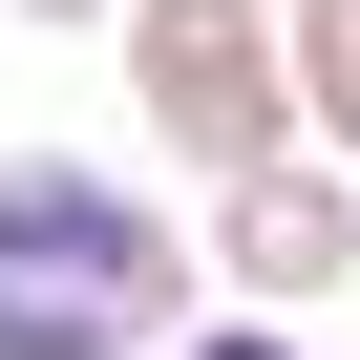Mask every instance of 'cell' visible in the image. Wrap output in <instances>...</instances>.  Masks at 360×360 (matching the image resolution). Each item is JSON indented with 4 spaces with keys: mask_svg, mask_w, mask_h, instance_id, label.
Wrapping results in <instances>:
<instances>
[{
    "mask_svg": "<svg viewBox=\"0 0 360 360\" xmlns=\"http://www.w3.org/2000/svg\"><path fill=\"white\" fill-rule=\"evenodd\" d=\"M212 318V255L169 233L127 169L0 148V360H169Z\"/></svg>",
    "mask_w": 360,
    "mask_h": 360,
    "instance_id": "obj_1",
    "label": "cell"
},
{
    "mask_svg": "<svg viewBox=\"0 0 360 360\" xmlns=\"http://www.w3.org/2000/svg\"><path fill=\"white\" fill-rule=\"evenodd\" d=\"M127 106L169 169H276L297 148V64H276V0H127Z\"/></svg>",
    "mask_w": 360,
    "mask_h": 360,
    "instance_id": "obj_2",
    "label": "cell"
},
{
    "mask_svg": "<svg viewBox=\"0 0 360 360\" xmlns=\"http://www.w3.org/2000/svg\"><path fill=\"white\" fill-rule=\"evenodd\" d=\"M191 255H212V297H255V318L297 339L318 297H360V169H318V148H276V169H233Z\"/></svg>",
    "mask_w": 360,
    "mask_h": 360,
    "instance_id": "obj_3",
    "label": "cell"
},
{
    "mask_svg": "<svg viewBox=\"0 0 360 360\" xmlns=\"http://www.w3.org/2000/svg\"><path fill=\"white\" fill-rule=\"evenodd\" d=\"M276 64H297V127H318V169H360V0H276Z\"/></svg>",
    "mask_w": 360,
    "mask_h": 360,
    "instance_id": "obj_4",
    "label": "cell"
},
{
    "mask_svg": "<svg viewBox=\"0 0 360 360\" xmlns=\"http://www.w3.org/2000/svg\"><path fill=\"white\" fill-rule=\"evenodd\" d=\"M169 360H318V339H276V318H191Z\"/></svg>",
    "mask_w": 360,
    "mask_h": 360,
    "instance_id": "obj_5",
    "label": "cell"
},
{
    "mask_svg": "<svg viewBox=\"0 0 360 360\" xmlns=\"http://www.w3.org/2000/svg\"><path fill=\"white\" fill-rule=\"evenodd\" d=\"M22 22H127V0H22Z\"/></svg>",
    "mask_w": 360,
    "mask_h": 360,
    "instance_id": "obj_6",
    "label": "cell"
}]
</instances>
